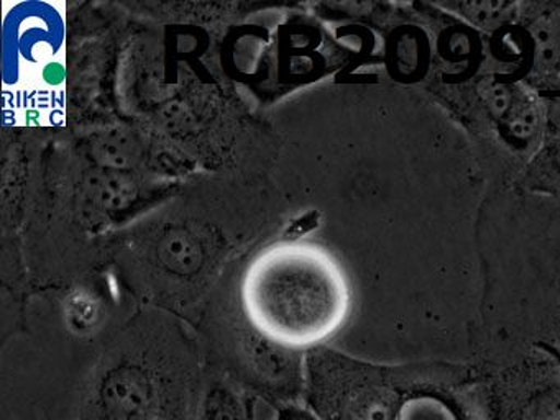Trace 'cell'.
Wrapping results in <instances>:
<instances>
[{"instance_id":"6da1fadb","label":"cell","mask_w":560,"mask_h":420,"mask_svg":"<svg viewBox=\"0 0 560 420\" xmlns=\"http://www.w3.org/2000/svg\"><path fill=\"white\" fill-rule=\"evenodd\" d=\"M477 242L483 285L470 361L526 347L560 353V199L494 190Z\"/></svg>"},{"instance_id":"7a4b0ae2","label":"cell","mask_w":560,"mask_h":420,"mask_svg":"<svg viewBox=\"0 0 560 420\" xmlns=\"http://www.w3.org/2000/svg\"><path fill=\"white\" fill-rule=\"evenodd\" d=\"M242 304L261 337L300 350L319 347L346 325L352 291L326 249L313 243H278L248 266Z\"/></svg>"},{"instance_id":"3957f363","label":"cell","mask_w":560,"mask_h":420,"mask_svg":"<svg viewBox=\"0 0 560 420\" xmlns=\"http://www.w3.org/2000/svg\"><path fill=\"white\" fill-rule=\"evenodd\" d=\"M422 361L380 364L319 351L307 366L306 407L319 420H389Z\"/></svg>"},{"instance_id":"277c9868","label":"cell","mask_w":560,"mask_h":420,"mask_svg":"<svg viewBox=\"0 0 560 420\" xmlns=\"http://www.w3.org/2000/svg\"><path fill=\"white\" fill-rule=\"evenodd\" d=\"M63 91V26L47 7L24 5L5 23V101L27 104V121L48 124Z\"/></svg>"},{"instance_id":"5b68a950","label":"cell","mask_w":560,"mask_h":420,"mask_svg":"<svg viewBox=\"0 0 560 420\" xmlns=\"http://www.w3.org/2000/svg\"><path fill=\"white\" fill-rule=\"evenodd\" d=\"M483 420H560V353L517 348L470 361Z\"/></svg>"},{"instance_id":"8992f818","label":"cell","mask_w":560,"mask_h":420,"mask_svg":"<svg viewBox=\"0 0 560 420\" xmlns=\"http://www.w3.org/2000/svg\"><path fill=\"white\" fill-rule=\"evenodd\" d=\"M195 397L152 368L124 363L94 383L78 420H189Z\"/></svg>"},{"instance_id":"52a82bcc","label":"cell","mask_w":560,"mask_h":420,"mask_svg":"<svg viewBox=\"0 0 560 420\" xmlns=\"http://www.w3.org/2000/svg\"><path fill=\"white\" fill-rule=\"evenodd\" d=\"M389 420H483L470 361L424 360Z\"/></svg>"},{"instance_id":"ba28073f","label":"cell","mask_w":560,"mask_h":420,"mask_svg":"<svg viewBox=\"0 0 560 420\" xmlns=\"http://www.w3.org/2000/svg\"><path fill=\"white\" fill-rule=\"evenodd\" d=\"M432 42V75L424 91L467 84L485 71L487 43L480 33L438 2H412Z\"/></svg>"},{"instance_id":"9c48e42d","label":"cell","mask_w":560,"mask_h":420,"mask_svg":"<svg viewBox=\"0 0 560 420\" xmlns=\"http://www.w3.org/2000/svg\"><path fill=\"white\" fill-rule=\"evenodd\" d=\"M392 32L386 42L393 79L408 85L428 84L432 75V42L412 2L393 5Z\"/></svg>"},{"instance_id":"30bf717a","label":"cell","mask_w":560,"mask_h":420,"mask_svg":"<svg viewBox=\"0 0 560 420\" xmlns=\"http://www.w3.org/2000/svg\"><path fill=\"white\" fill-rule=\"evenodd\" d=\"M517 22L533 52V71L526 85L534 89L560 75V0H523Z\"/></svg>"},{"instance_id":"8fae6325","label":"cell","mask_w":560,"mask_h":420,"mask_svg":"<svg viewBox=\"0 0 560 420\" xmlns=\"http://www.w3.org/2000/svg\"><path fill=\"white\" fill-rule=\"evenodd\" d=\"M534 196L560 199V137H546L536 153L506 184Z\"/></svg>"},{"instance_id":"7c38bea8","label":"cell","mask_w":560,"mask_h":420,"mask_svg":"<svg viewBox=\"0 0 560 420\" xmlns=\"http://www.w3.org/2000/svg\"><path fill=\"white\" fill-rule=\"evenodd\" d=\"M189 420H258V410L248 394L212 384L196 394Z\"/></svg>"},{"instance_id":"4fadbf2b","label":"cell","mask_w":560,"mask_h":420,"mask_svg":"<svg viewBox=\"0 0 560 420\" xmlns=\"http://www.w3.org/2000/svg\"><path fill=\"white\" fill-rule=\"evenodd\" d=\"M442 9L454 13L483 38L494 35L504 26L516 22L520 2H497V0H441Z\"/></svg>"},{"instance_id":"5bb4252c","label":"cell","mask_w":560,"mask_h":420,"mask_svg":"<svg viewBox=\"0 0 560 420\" xmlns=\"http://www.w3.org/2000/svg\"><path fill=\"white\" fill-rule=\"evenodd\" d=\"M542 107L546 137H560V75L533 89Z\"/></svg>"},{"instance_id":"9a60e30c","label":"cell","mask_w":560,"mask_h":420,"mask_svg":"<svg viewBox=\"0 0 560 420\" xmlns=\"http://www.w3.org/2000/svg\"><path fill=\"white\" fill-rule=\"evenodd\" d=\"M275 420H319L307 407L293 406L281 407L278 409Z\"/></svg>"}]
</instances>
